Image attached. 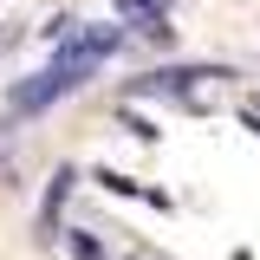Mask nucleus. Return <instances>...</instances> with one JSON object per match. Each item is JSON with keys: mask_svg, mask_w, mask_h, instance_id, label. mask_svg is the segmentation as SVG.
<instances>
[{"mask_svg": "<svg viewBox=\"0 0 260 260\" xmlns=\"http://www.w3.org/2000/svg\"><path fill=\"white\" fill-rule=\"evenodd\" d=\"M65 189H72V169H59V176H52V189H46V228H52V215H59Z\"/></svg>", "mask_w": 260, "mask_h": 260, "instance_id": "nucleus-1", "label": "nucleus"}, {"mask_svg": "<svg viewBox=\"0 0 260 260\" xmlns=\"http://www.w3.org/2000/svg\"><path fill=\"white\" fill-rule=\"evenodd\" d=\"M72 254H78V260H104V247H98L91 234H72Z\"/></svg>", "mask_w": 260, "mask_h": 260, "instance_id": "nucleus-2", "label": "nucleus"}]
</instances>
